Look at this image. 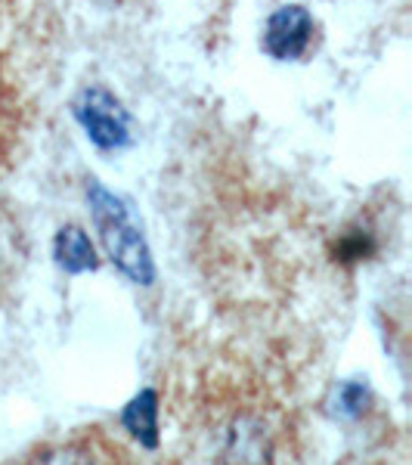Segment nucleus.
I'll return each mask as SVG.
<instances>
[{"mask_svg": "<svg viewBox=\"0 0 412 465\" xmlns=\"http://www.w3.org/2000/svg\"><path fill=\"white\" fill-rule=\"evenodd\" d=\"M87 199H90V214H93V223L100 230V239L106 245L112 264L122 270L124 276H131L140 286H149L155 280V267H152V254H149V245L143 239V230L133 221L131 205L109 193L103 183H90L87 186Z\"/></svg>", "mask_w": 412, "mask_h": 465, "instance_id": "nucleus-1", "label": "nucleus"}, {"mask_svg": "<svg viewBox=\"0 0 412 465\" xmlns=\"http://www.w3.org/2000/svg\"><path fill=\"white\" fill-rule=\"evenodd\" d=\"M74 118L87 137L103 149L127 146L131 140V115L106 87H87L74 100Z\"/></svg>", "mask_w": 412, "mask_h": 465, "instance_id": "nucleus-2", "label": "nucleus"}, {"mask_svg": "<svg viewBox=\"0 0 412 465\" xmlns=\"http://www.w3.org/2000/svg\"><path fill=\"white\" fill-rule=\"evenodd\" d=\"M217 465H273V438L264 419L236 416L227 429Z\"/></svg>", "mask_w": 412, "mask_h": 465, "instance_id": "nucleus-3", "label": "nucleus"}, {"mask_svg": "<svg viewBox=\"0 0 412 465\" xmlns=\"http://www.w3.org/2000/svg\"><path fill=\"white\" fill-rule=\"evenodd\" d=\"M310 41H313V19L298 4L276 10L264 28V50L273 59H282V63L304 56Z\"/></svg>", "mask_w": 412, "mask_h": 465, "instance_id": "nucleus-4", "label": "nucleus"}, {"mask_svg": "<svg viewBox=\"0 0 412 465\" xmlns=\"http://www.w3.org/2000/svg\"><path fill=\"white\" fill-rule=\"evenodd\" d=\"M122 422L143 447L152 450L155 444H159V397H155V391H149L146 388V391H140L137 397H133V401L127 403Z\"/></svg>", "mask_w": 412, "mask_h": 465, "instance_id": "nucleus-5", "label": "nucleus"}, {"mask_svg": "<svg viewBox=\"0 0 412 465\" xmlns=\"http://www.w3.org/2000/svg\"><path fill=\"white\" fill-rule=\"evenodd\" d=\"M56 261L69 273H84V270H96V252L93 242L87 239V232L81 227H63L56 232L54 242Z\"/></svg>", "mask_w": 412, "mask_h": 465, "instance_id": "nucleus-6", "label": "nucleus"}, {"mask_svg": "<svg viewBox=\"0 0 412 465\" xmlns=\"http://www.w3.org/2000/svg\"><path fill=\"white\" fill-rule=\"evenodd\" d=\"M32 465H103V460H100V453H96L93 444L74 440V444L44 450Z\"/></svg>", "mask_w": 412, "mask_h": 465, "instance_id": "nucleus-7", "label": "nucleus"}, {"mask_svg": "<svg viewBox=\"0 0 412 465\" xmlns=\"http://www.w3.org/2000/svg\"><path fill=\"white\" fill-rule=\"evenodd\" d=\"M366 401H369V394H366L363 385H357V381H348V385L338 388V412L341 416H359V412L366 410Z\"/></svg>", "mask_w": 412, "mask_h": 465, "instance_id": "nucleus-8", "label": "nucleus"}]
</instances>
